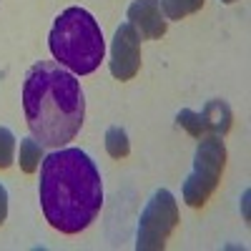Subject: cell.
Returning <instances> with one entry per match:
<instances>
[{
	"label": "cell",
	"instance_id": "6da1fadb",
	"mask_svg": "<svg viewBox=\"0 0 251 251\" xmlns=\"http://www.w3.org/2000/svg\"><path fill=\"white\" fill-rule=\"evenodd\" d=\"M46 221L60 234H80L103 206V181L93 158L80 149H58L40 163L38 183Z\"/></svg>",
	"mask_w": 251,
	"mask_h": 251
},
{
	"label": "cell",
	"instance_id": "7a4b0ae2",
	"mask_svg": "<svg viewBox=\"0 0 251 251\" xmlns=\"http://www.w3.org/2000/svg\"><path fill=\"white\" fill-rule=\"evenodd\" d=\"M23 111L33 138L43 149H60L75 138L86 118V98L75 73L40 60L23 83Z\"/></svg>",
	"mask_w": 251,
	"mask_h": 251
},
{
	"label": "cell",
	"instance_id": "3957f363",
	"mask_svg": "<svg viewBox=\"0 0 251 251\" xmlns=\"http://www.w3.org/2000/svg\"><path fill=\"white\" fill-rule=\"evenodd\" d=\"M48 48L63 68L75 75H88L106 55V40L98 20L88 10L73 5L55 18L48 33Z\"/></svg>",
	"mask_w": 251,
	"mask_h": 251
},
{
	"label": "cell",
	"instance_id": "277c9868",
	"mask_svg": "<svg viewBox=\"0 0 251 251\" xmlns=\"http://www.w3.org/2000/svg\"><path fill=\"white\" fill-rule=\"evenodd\" d=\"M226 169V146L221 136L208 133L199 141L196 153H194V169L183 181V201L191 208L206 206L221 183V174Z\"/></svg>",
	"mask_w": 251,
	"mask_h": 251
},
{
	"label": "cell",
	"instance_id": "5b68a950",
	"mask_svg": "<svg viewBox=\"0 0 251 251\" xmlns=\"http://www.w3.org/2000/svg\"><path fill=\"white\" fill-rule=\"evenodd\" d=\"M178 226V203L171 191L158 188L146 203L143 214L138 219L136 249L138 251H161Z\"/></svg>",
	"mask_w": 251,
	"mask_h": 251
},
{
	"label": "cell",
	"instance_id": "8992f818",
	"mask_svg": "<svg viewBox=\"0 0 251 251\" xmlns=\"http://www.w3.org/2000/svg\"><path fill=\"white\" fill-rule=\"evenodd\" d=\"M141 71V38L131 23L116 28L111 43V73L118 80H131Z\"/></svg>",
	"mask_w": 251,
	"mask_h": 251
},
{
	"label": "cell",
	"instance_id": "52a82bcc",
	"mask_svg": "<svg viewBox=\"0 0 251 251\" xmlns=\"http://www.w3.org/2000/svg\"><path fill=\"white\" fill-rule=\"evenodd\" d=\"M128 23L141 40H153L166 33V18L161 10V0H133L128 5Z\"/></svg>",
	"mask_w": 251,
	"mask_h": 251
},
{
	"label": "cell",
	"instance_id": "ba28073f",
	"mask_svg": "<svg viewBox=\"0 0 251 251\" xmlns=\"http://www.w3.org/2000/svg\"><path fill=\"white\" fill-rule=\"evenodd\" d=\"M201 121L206 126V133H214V136H226L231 131V108L226 106L224 100H208L206 106L201 108Z\"/></svg>",
	"mask_w": 251,
	"mask_h": 251
},
{
	"label": "cell",
	"instance_id": "9c48e42d",
	"mask_svg": "<svg viewBox=\"0 0 251 251\" xmlns=\"http://www.w3.org/2000/svg\"><path fill=\"white\" fill-rule=\"evenodd\" d=\"M40 161H43V146L35 138H23L20 141V153H18V163L25 174H35Z\"/></svg>",
	"mask_w": 251,
	"mask_h": 251
},
{
	"label": "cell",
	"instance_id": "30bf717a",
	"mask_svg": "<svg viewBox=\"0 0 251 251\" xmlns=\"http://www.w3.org/2000/svg\"><path fill=\"white\" fill-rule=\"evenodd\" d=\"M106 151L111 153V158H126L131 153V143H128V133L121 126H111L106 131Z\"/></svg>",
	"mask_w": 251,
	"mask_h": 251
},
{
	"label": "cell",
	"instance_id": "8fae6325",
	"mask_svg": "<svg viewBox=\"0 0 251 251\" xmlns=\"http://www.w3.org/2000/svg\"><path fill=\"white\" fill-rule=\"evenodd\" d=\"M201 8H203V0H161L163 15L171 18V20H181V18L191 15Z\"/></svg>",
	"mask_w": 251,
	"mask_h": 251
},
{
	"label": "cell",
	"instance_id": "7c38bea8",
	"mask_svg": "<svg viewBox=\"0 0 251 251\" xmlns=\"http://www.w3.org/2000/svg\"><path fill=\"white\" fill-rule=\"evenodd\" d=\"M176 123L181 126V128H186L194 138L208 136V133H206V126H203V121H201V113H196V111H188V108L178 111V113H176Z\"/></svg>",
	"mask_w": 251,
	"mask_h": 251
},
{
	"label": "cell",
	"instance_id": "4fadbf2b",
	"mask_svg": "<svg viewBox=\"0 0 251 251\" xmlns=\"http://www.w3.org/2000/svg\"><path fill=\"white\" fill-rule=\"evenodd\" d=\"M15 161V136L10 128L0 126V171L10 169Z\"/></svg>",
	"mask_w": 251,
	"mask_h": 251
},
{
	"label": "cell",
	"instance_id": "5bb4252c",
	"mask_svg": "<svg viewBox=\"0 0 251 251\" xmlns=\"http://www.w3.org/2000/svg\"><path fill=\"white\" fill-rule=\"evenodd\" d=\"M5 219H8V191H5V186L0 183V226H3Z\"/></svg>",
	"mask_w": 251,
	"mask_h": 251
},
{
	"label": "cell",
	"instance_id": "9a60e30c",
	"mask_svg": "<svg viewBox=\"0 0 251 251\" xmlns=\"http://www.w3.org/2000/svg\"><path fill=\"white\" fill-rule=\"evenodd\" d=\"M221 3H236V0H221Z\"/></svg>",
	"mask_w": 251,
	"mask_h": 251
}]
</instances>
